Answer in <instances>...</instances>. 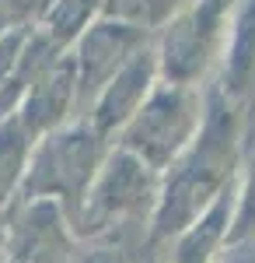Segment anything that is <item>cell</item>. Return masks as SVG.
<instances>
[{
    "instance_id": "obj_1",
    "label": "cell",
    "mask_w": 255,
    "mask_h": 263,
    "mask_svg": "<svg viewBox=\"0 0 255 263\" xmlns=\"http://www.w3.org/2000/svg\"><path fill=\"white\" fill-rule=\"evenodd\" d=\"M238 141H241V116L238 102L227 99L220 88H210L203 102V120L185 151L168 165V179L157 193L154 211V232L172 235L193 224L206 211L224 186H231L238 162Z\"/></svg>"
},
{
    "instance_id": "obj_2",
    "label": "cell",
    "mask_w": 255,
    "mask_h": 263,
    "mask_svg": "<svg viewBox=\"0 0 255 263\" xmlns=\"http://www.w3.org/2000/svg\"><path fill=\"white\" fill-rule=\"evenodd\" d=\"M203 120V99L196 84L154 81L151 95L140 102V109L122 123V147L133 151L140 162H147L154 172H164L185 151Z\"/></svg>"
},
{
    "instance_id": "obj_3",
    "label": "cell",
    "mask_w": 255,
    "mask_h": 263,
    "mask_svg": "<svg viewBox=\"0 0 255 263\" xmlns=\"http://www.w3.org/2000/svg\"><path fill=\"white\" fill-rule=\"evenodd\" d=\"M154 81H157V49H140V53H133L112 74V81H109L105 95H101V105H98V126L101 130L122 126L140 109V102L151 95Z\"/></svg>"
},
{
    "instance_id": "obj_4",
    "label": "cell",
    "mask_w": 255,
    "mask_h": 263,
    "mask_svg": "<svg viewBox=\"0 0 255 263\" xmlns=\"http://www.w3.org/2000/svg\"><path fill=\"white\" fill-rule=\"evenodd\" d=\"M248 232H255V158L248 165V179L238 193V214H235V228L231 239H245Z\"/></svg>"
}]
</instances>
